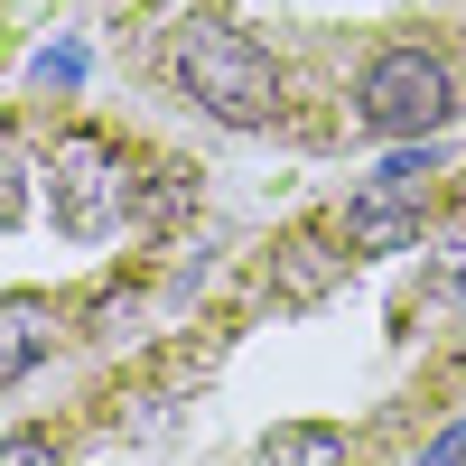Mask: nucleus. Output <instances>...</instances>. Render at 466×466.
<instances>
[{
    "instance_id": "1",
    "label": "nucleus",
    "mask_w": 466,
    "mask_h": 466,
    "mask_svg": "<svg viewBox=\"0 0 466 466\" xmlns=\"http://www.w3.org/2000/svg\"><path fill=\"white\" fill-rule=\"evenodd\" d=\"M168 85L224 131H261L280 112V66H270L261 37H243L233 19H187L168 37Z\"/></svg>"
},
{
    "instance_id": "5",
    "label": "nucleus",
    "mask_w": 466,
    "mask_h": 466,
    "mask_svg": "<svg viewBox=\"0 0 466 466\" xmlns=\"http://www.w3.org/2000/svg\"><path fill=\"white\" fill-rule=\"evenodd\" d=\"M47 336H56V308L37 299V289H10L0 299V382H19L47 364Z\"/></svg>"
},
{
    "instance_id": "6",
    "label": "nucleus",
    "mask_w": 466,
    "mask_h": 466,
    "mask_svg": "<svg viewBox=\"0 0 466 466\" xmlns=\"http://www.w3.org/2000/svg\"><path fill=\"white\" fill-rule=\"evenodd\" d=\"M336 448H345V439H336V430H308V420H299V430H270V439H261V457H336Z\"/></svg>"
},
{
    "instance_id": "3",
    "label": "nucleus",
    "mask_w": 466,
    "mask_h": 466,
    "mask_svg": "<svg viewBox=\"0 0 466 466\" xmlns=\"http://www.w3.org/2000/svg\"><path fill=\"white\" fill-rule=\"evenodd\" d=\"M131 206V168H122V149H112L103 131H66L47 149V215L56 233H75V243H94V233H112Z\"/></svg>"
},
{
    "instance_id": "7",
    "label": "nucleus",
    "mask_w": 466,
    "mask_h": 466,
    "mask_svg": "<svg viewBox=\"0 0 466 466\" xmlns=\"http://www.w3.org/2000/svg\"><path fill=\"white\" fill-rule=\"evenodd\" d=\"M19 215H28V187H19V159L0 149V224H19Z\"/></svg>"
},
{
    "instance_id": "4",
    "label": "nucleus",
    "mask_w": 466,
    "mask_h": 466,
    "mask_svg": "<svg viewBox=\"0 0 466 466\" xmlns=\"http://www.w3.org/2000/svg\"><path fill=\"white\" fill-rule=\"evenodd\" d=\"M420 206H430V159L401 149V159H382L345 197V252H410L420 243Z\"/></svg>"
},
{
    "instance_id": "8",
    "label": "nucleus",
    "mask_w": 466,
    "mask_h": 466,
    "mask_svg": "<svg viewBox=\"0 0 466 466\" xmlns=\"http://www.w3.org/2000/svg\"><path fill=\"white\" fill-rule=\"evenodd\" d=\"M0 457H10V466H28V457H47V439H37V430H19V439H0Z\"/></svg>"
},
{
    "instance_id": "2",
    "label": "nucleus",
    "mask_w": 466,
    "mask_h": 466,
    "mask_svg": "<svg viewBox=\"0 0 466 466\" xmlns=\"http://www.w3.org/2000/svg\"><path fill=\"white\" fill-rule=\"evenodd\" d=\"M355 112H364V131H382V140H430L457 112V75L430 47H382L364 66V85H355Z\"/></svg>"
}]
</instances>
